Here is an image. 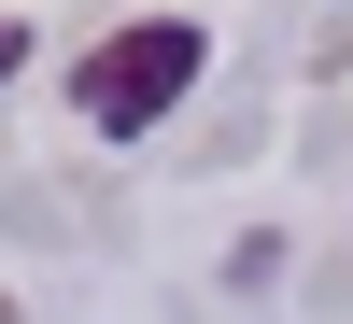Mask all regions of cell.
<instances>
[{
    "label": "cell",
    "instance_id": "obj_1",
    "mask_svg": "<svg viewBox=\"0 0 353 324\" xmlns=\"http://www.w3.org/2000/svg\"><path fill=\"white\" fill-rule=\"evenodd\" d=\"M198 71H212V28H198V14H141V28H113V43H85L71 113H85L99 141H128V127H156Z\"/></svg>",
    "mask_w": 353,
    "mask_h": 324
},
{
    "label": "cell",
    "instance_id": "obj_2",
    "mask_svg": "<svg viewBox=\"0 0 353 324\" xmlns=\"http://www.w3.org/2000/svg\"><path fill=\"white\" fill-rule=\"evenodd\" d=\"M28 71V14H0V85H14Z\"/></svg>",
    "mask_w": 353,
    "mask_h": 324
}]
</instances>
